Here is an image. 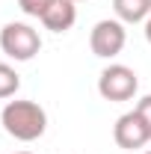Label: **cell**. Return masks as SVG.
<instances>
[{
  "instance_id": "obj_12",
  "label": "cell",
  "mask_w": 151,
  "mask_h": 154,
  "mask_svg": "<svg viewBox=\"0 0 151 154\" xmlns=\"http://www.w3.org/2000/svg\"><path fill=\"white\" fill-rule=\"evenodd\" d=\"M15 154H33V151H15Z\"/></svg>"
},
{
  "instance_id": "obj_13",
  "label": "cell",
  "mask_w": 151,
  "mask_h": 154,
  "mask_svg": "<svg viewBox=\"0 0 151 154\" xmlns=\"http://www.w3.org/2000/svg\"><path fill=\"white\" fill-rule=\"evenodd\" d=\"M142 154H151V151H142Z\"/></svg>"
},
{
  "instance_id": "obj_2",
  "label": "cell",
  "mask_w": 151,
  "mask_h": 154,
  "mask_svg": "<svg viewBox=\"0 0 151 154\" xmlns=\"http://www.w3.org/2000/svg\"><path fill=\"white\" fill-rule=\"evenodd\" d=\"M0 51L15 62H30L42 51V36L36 27H30L24 21H9L0 30Z\"/></svg>"
},
{
  "instance_id": "obj_14",
  "label": "cell",
  "mask_w": 151,
  "mask_h": 154,
  "mask_svg": "<svg viewBox=\"0 0 151 154\" xmlns=\"http://www.w3.org/2000/svg\"><path fill=\"white\" fill-rule=\"evenodd\" d=\"M74 3H80V0H74Z\"/></svg>"
},
{
  "instance_id": "obj_10",
  "label": "cell",
  "mask_w": 151,
  "mask_h": 154,
  "mask_svg": "<svg viewBox=\"0 0 151 154\" xmlns=\"http://www.w3.org/2000/svg\"><path fill=\"white\" fill-rule=\"evenodd\" d=\"M133 110L142 116V122H145V128H148V134H151V95H142L139 101H136Z\"/></svg>"
},
{
  "instance_id": "obj_4",
  "label": "cell",
  "mask_w": 151,
  "mask_h": 154,
  "mask_svg": "<svg viewBox=\"0 0 151 154\" xmlns=\"http://www.w3.org/2000/svg\"><path fill=\"white\" fill-rule=\"evenodd\" d=\"M125 45H128V30H125V24L119 18L98 21L92 27V33H89V48H92L95 57H101V59L119 57L125 51Z\"/></svg>"
},
{
  "instance_id": "obj_3",
  "label": "cell",
  "mask_w": 151,
  "mask_h": 154,
  "mask_svg": "<svg viewBox=\"0 0 151 154\" xmlns=\"http://www.w3.org/2000/svg\"><path fill=\"white\" fill-rule=\"evenodd\" d=\"M139 92V77L133 68L122 65V62H113L107 65L101 77H98V95L104 101H113V104H122V101H131Z\"/></svg>"
},
{
  "instance_id": "obj_1",
  "label": "cell",
  "mask_w": 151,
  "mask_h": 154,
  "mask_svg": "<svg viewBox=\"0 0 151 154\" xmlns=\"http://www.w3.org/2000/svg\"><path fill=\"white\" fill-rule=\"evenodd\" d=\"M0 125L18 142H36L48 131V113L36 101H6L0 113Z\"/></svg>"
},
{
  "instance_id": "obj_8",
  "label": "cell",
  "mask_w": 151,
  "mask_h": 154,
  "mask_svg": "<svg viewBox=\"0 0 151 154\" xmlns=\"http://www.w3.org/2000/svg\"><path fill=\"white\" fill-rule=\"evenodd\" d=\"M18 89H21V74L9 65V62H0V101L15 98Z\"/></svg>"
},
{
  "instance_id": "obj_5",
  "label": "cell",
  "mask_w": 151,
  "mask_h": 154,
  "mask_svg": "<svg viewBox=\"0 0 151 154\" xmlns=\"http://www.w3.org/2000/svg\"><path fill=\"white\" fill-rule=\"evenodd\" d=\"M113 139H116V145L125 148V151H139V148H145L151 142V134L145 128V122H142V116L136 110H131V113H122L116 119Z\"/></svg>"
},
{
  "instance_id": "obj_11",
  "label": "cell",
  "mask_w": 151,
  "mask_h": 154,
  "mask_svg": "<svg viewBox=\"0 0 151 154\" xmlns=\"http://www.w3.org/2000/svg\"><path fill=\"white\" fill-rule=\"evenodd\" d=\"M145 42H148V45H151V15H148V18H145Z\"/></svg>"
},
{
  "instance_id": "obj_7",
  "label": "cell",
  "mask_w": 151,
  "mask_h": 154,
  "mask_svg": "<svg viewBox=\"0 0 151 154\" xmlns=\"http://www.w3.org/2000/svg\"><path fill=\"white\" fill-rule=\"evenodd\" d=\"M113 12L122 24H145L151 15V0H113Z\"/></svg>"
},
{
  "instance_id": "obj_6",
  "label": "cell",
  "mask_w": 151,
  "mask_h": 154,
  "mask_svg": "<svg viewBox=\"0 0 151 154\" xmlns=\"http://www.w3.org/2000/svg\"><path fill=\"white\" fill-rule=\"evenodd\" d=\"M42 24L51 33H68L77 24V3L74 0H54L48 6V12L42 15Z\"/></svg>"
},
{
  "instance_id": "obj_9",
  "label": "cell",
  "mask_w": 151,
  "mask_h": 154,
  "mask_svg": "<svg viewBox=\"0 0 151 154\" xmlns=\"http://www.w3.org/2000/svg\"><path fill=\"white\" fill-rule=\"evenodd\" d=\"M51 3H54V0H18V9L24 12V15L42 21V15L48 12V6H51Z\"/></svg>"
}]
</instances>
